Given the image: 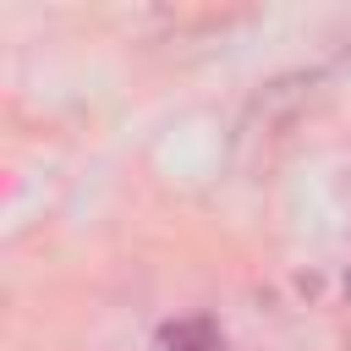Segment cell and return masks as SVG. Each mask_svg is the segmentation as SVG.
Listing matches in <instances>:
<instances>
[{
	"label": "cell",
	"mask_w": 351,
	"mask_h": 351,
	"mask_svg": "<svg viewBox=\"0 0 351 351\" xmlns=\"http://www.w3.org/2000/svg\"><path fill=\"white\" fill-rule=\"evenodd\" d=\"M159 351H225V335L208 318H176L159 329Z\"/></svg>",
	"instance_id": "cell-1"
}]
</instances>
